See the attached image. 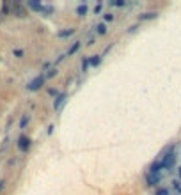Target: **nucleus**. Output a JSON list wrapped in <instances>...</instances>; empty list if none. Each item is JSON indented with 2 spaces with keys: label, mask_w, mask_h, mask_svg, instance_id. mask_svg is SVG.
Returning a JSON list of instances; mask_svg holds the SVG:
<instances>
[{
  "label": "nucleus",
  "mask_w": 181,
  "mask_h": 195,
  "mask_svg": "<svg viewBox=\"0 0 181 195\" xmlns=\"http://www.w3.org/2000/svg\"><path fill=\"white\" fill-rule=\"evenodd\" d=\"M18 145H20V149H22V151H27V147H29V138L22 137V138H20V142H18Z\"/></svg>",
  "instance_id": "obj_1"
},
{
  "label": "nucleus",
  "mask_w": 181,
  "mask_h": 195,
  "mask_svg": "<svg viewBox=\"0 0 181 195\" xmlns=\"http://www.w3.org/2000/svg\"><path fill=\"white\" fill-rule=\"evenodd\" d=\"M41 83H43V78L39 76V78H36V80H34V82H30L29 89H30V91H34V89H37V87L41 85Z\"/></svg>",
  "instance_id": "obj_2"
}]
</instances>
